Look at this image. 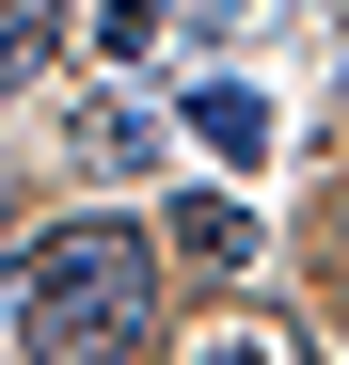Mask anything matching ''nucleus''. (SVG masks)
<instances>
[{
  "label": "nucleus",
  "mask_w": 349,
  "mask_h": 365,
  "mask_svg": "<svg viewBox=\"0 0 349 365\" xmlns=\"http://www.w3.org/2000/svg\"><path fill=\"white\" fill-rule=\"evenodd\" d=\"M143 318H159V238L127 207H80V222L16 238V349L80 365V349H127Z\"/></svg>",
  "instance_id": "f257e3e1"
},
{
  "label": "nucleus",
  "mask_w": 349,
  "mask_h": 365,
  "mask_svg": "<svg viewBox=\"0 0 349 365\" xmlns=\"http://www.w3.org/2000/svg\"><path fill=\"white\" fill-rule=\"evenodd\" d=\"M174 111H191V143H207V159H254V143H270V96H254V80H191Z\"/></svg>",
  "instance_id": "f03ea898"
},
{
  "label": "nucleus",
  "mask_w": 349,
  "mask_h": 365,
  "mask_svg": "<svg viewBox=\"0 0 349 365\" xmlns=\"http://www.w3.org/2000/svg\"><path fill=\"white\" fill-rule=\"evenodd\" d=\"M48 48H64V0H0V80H32Z\"/></svg>",
  "instance_id": "7ed1b4c3"
},
{
  "label": "nucleus",
  "mask_w": 349,
  "mask_h": 365,
  "mask_svg": "<svg viewBox=\"0 0 349 365\" xmlns=\"http://www.w3.org/2000/svg\"><path fill=\"white\" fill-rule=\"evenodd\" d=\"M95 48H111V64H143V48H159V0H95V16H80Z\"/></svg>",
  "instance_id": "20e7f679"
}]
</instances>
